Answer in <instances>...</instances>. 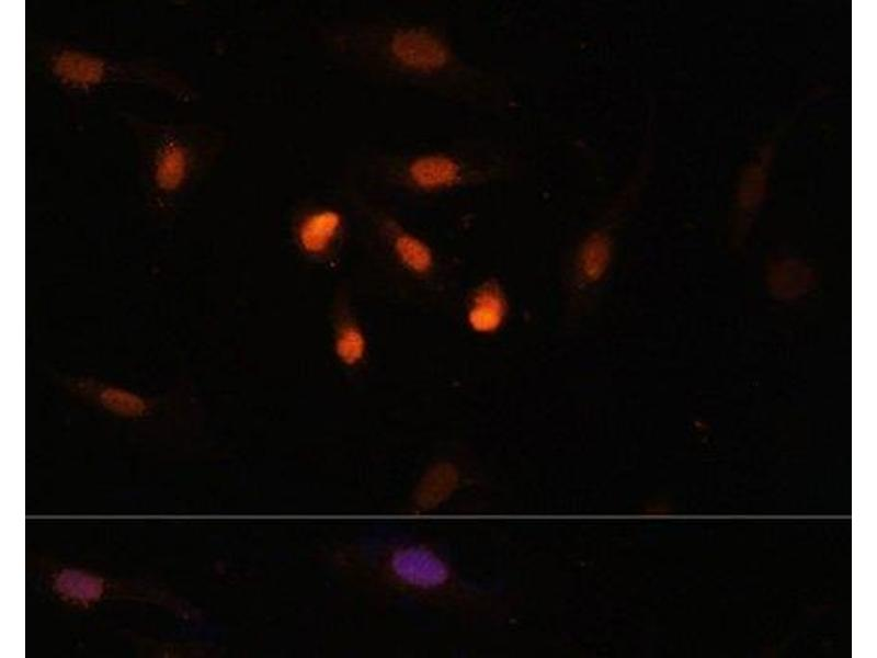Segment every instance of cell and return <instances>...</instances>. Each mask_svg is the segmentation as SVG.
Masks as SVG:
<instances>
[{"label": "cell", "mask_w": 877, "mask_h": 658, "mask_svg": "<svg viewBox=\"0 0 877 658\" xmlns=\"http://www.w3.org/2000/svg\"><path fill=\"white\" fill-rule=\"evenodd\" d=\"M344 227L345 218L338 207L319 204L300 215L295 226V239L304 253L320 257L337 245Z\"/></svg>", "instance_id": "obj_5"}, {"label": "cell", "mask_w": 877, "mask_h": 658, "mask_svg": "<svg viewBox=\"0 0 877 658\" xmlns=\"http://www.w3.org/2000/svg\"><path fill=\"white\" fill-rule=\"evenodd\" d=\"M47 73L61 87L89 91L109 83H139L161 90L181 101L195 92L175 72L141 61H122L68 45H54L42 55Z\"/></svg>", "instance_id": "obj_3"}, {"label": "cell", "mask_w": 877, "mask_h": 658, "mask_svg": "<svg viewBox=\"0 0 877 658\" xmlns=\"http://www.w3.org/2000/svg\"><path fill=\"white\" fill-rule=\"evenodd\" d=\"M384 230L395 257L407 270L425 274L432 269L433 252L422 238L391 219L384 220Z\"/></svg>", "instance_id": "obj_7"}, {"label": "cell", "mask_w": 877, "mask_h": 658, "mask_svg": "<svg viewBox=\"0 0 877 658\" xmlns=\"http://www.w3.org/2000/svg\"><path fill=\"white\" fill-rule=\"evenodd\" d=\"M100 400L104 406L106 405L113 410L121 411L124 415H140L146 409L144 400L128 393L114 389H102Z\"/></svg>", "instance_id": "obj_12"}, {"label": "cell", "mask_w": 877, "mask_h": 658, "mask_svg": "<svg viewBox=\"0 0 877 658\" xmlns=\"http://www.w3.org/2000/svg\"><path fill=\"white\" fill-rule=\"evenodd\" d=\"M367 171L380 189L415 194L446 191L464 179L460 161L444 151L377 155Z\"/></svg>", "instance_id": "obj_4"}, {"label": "cell", "mask_w": 877, "mask_h": 658, "mask_svg": "<svg viewBox=\"0 0 877 658\" xmlns=\"http://www.w3.org/2000/svg\"><path fill=\"white\" fill-rule=\"evenodd\" d=\"M145 171L149 203L167 209L221 158L228 138L204 125H172L129 116Z\"/></svg>", "instance_id": "obj_2"}, {"label": "cell", "mask_w": 877, "mask_h": 658, "mask_svg": "<svg viewBox=\"0 0 877 658\" xmlns=\"http://www.w3.org/2000/svg\"><path fill=\"white\" fill-rule=\"evenodd\" d=\"M366 338L355 324H345L338 331L334 340L337 358L345 365H356L365 356Z\"/></svg>", "instance_id": "obj_11"}, {"label": "cell", "mask_w": 877, "mask_h": 658, "mask_svg": "<svg viewBox=\"0 0 877 658\" xmlns=\"http://www.w3.org/2000/svg\"><path fill=\"white\" fill-rule=\"evenodd\" d=\"M318 43L337 61L373 79L398 86L428 87L455 70V55L434 29L396 18L328 21L316 31Z\"/></svg>", "instance_id": "obj_1"}, {"label": "cell", "mask_w": 877, "mask_h": 658, "mask_svg": "<svg viewBox=\"0 0 877 658\" xmlns=\"http://www.w3.org/2000/svg\"><path fill=\"white\" fill-rule=\"evenodd\" d=\"M506 315V300L503 292L494 284L481 286L474 295L468 311L469 327L479 333L498 330Z\"/></svg>", "instance_id": "obj_8"}, {"label": "cell", "mask_w": 877, "mask_h": 658, "mask_svg": "<svg viewBox=\"0 0 877 658\" xmlns=\"http://www.w3.org/2000/svg\"><path fill=\"white\" fill-rule=\"evenodd\" d=\"M611 259L608 239L595 232L583 243L579 254V268L590 282L599 281L606 272Z\"/></svg>", "instance_id": "obj_10"}, {"label": "cell", "mask_w": 877, "mask_h": 658, "mask_svg": "<svg viewBox=\"0 0 877 658\" xmlns=\"http://www.w3.org/2000/svg\"><path fill=\"white\" fill-rule=\"evenodd\" d=\"M394 574L403 582L421 588L437 587L448 578L444 561L422 547H403L390 559Z\"/></svg>", "instance_id": "obj_6"}, {"label": "cell", "mask_w": 877, "mask_h": 658, "mask_svg": "<svg viewBox=\"0 0 877 658\" xmlns=\"http://www.w3.org/2000/svg\"><path fill=\"white\" fill-rule=\"evenodd\" d=\"M54 591L73 604L89 605L105 593L106 583L96 576L79 570L61 569L52 577Z\"/></svg>", "instance_id": "obj_9"}]
</instances>
